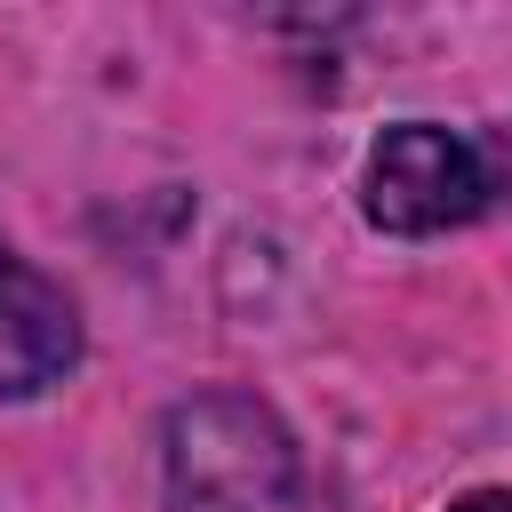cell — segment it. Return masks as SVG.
Listing matches in <instances>:
<instances>
[{
    "label": "cell",
    "instance_id": "cell-1",
    "mask_svg": "<svg viewBox=\"0 0 512 512\" xmlns=\"http://www.w3.org/2000/svg\"><path fill=\"white\" fill-rule=\"evenodd\" d=\"M168 512H336L296 432L256 392H192L168 416Z\"/></svg>",
    "mask_w": 512,
    "mask_h": 512
},
{
    "label": "cell",
    "instance_id": "cell-2",
    "mask_svg": "<svg viewBox=\"0 0 512 512\" xmlns=\"http://www.w3.org/2000/svg\"><path fill=\"white\" fill-rule=\"evenodd\" d=\"M496 200V160L448 120H392L360 160V216L392 240H432Z\"/></svg>",
    "mask_w": 512,
    "mask_h": 512
},
{
    "label": "cell",
    "instance_id": "cell-3",
    "mask_svg": "<svg viewBox=\"0 0 512 512\" xmlns=\"http://www.w3.org/2000/svg\"><path fill=\"white\" fill-rule=\"evenodd\" d=\"M72 368H80L72 296L40 264H24L16 248H0V400H40Z\"/></svg>",
    "mask_w": 512,
    "mask_h": 512
},
{
    "label": "cell",
    "instance_id": "cell-4",
    "mask_svg": "<svg viewBox=\"0 0 512 512\" xmlns=\"http://www.w3.org/2000/svg\"><path fill=\"white\" fill-rule=\"evenodd\" d=\"M448 512H512V488H472V496H456Z\"/></svg>",
    "mask_w": 512,
    "mask_h": 512
}]
</instances>
